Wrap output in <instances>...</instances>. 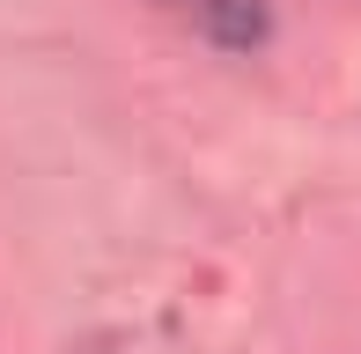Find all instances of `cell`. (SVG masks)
<instances>
[{"label":"cell","instance_id":"6da1fadb","mask_svg":"<svg viewBox=\"0 0 361 354\" xmlns=\"http://www.w3.org/2000/svg\"><path fill=\"white\" fill-rule=\"evenodd\" d=\"M162 8L185 15L207 44H221V52H258V44H266V30H273L266 0H162Z\"/></svg>","mask_w":361,"mask_h":354}]
</instances>
